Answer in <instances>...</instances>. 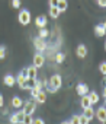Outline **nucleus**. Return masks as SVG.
I'll use <instances>...</instances> for the list:
<instances>
[{
    "mask_svg": "<svg viewBox=\"0 0 106 124\" xmlns=\"http://www.w3.org/2000/svg\"><path fill=\"white\" fill-rule=\"evenodd\" d=\"M44 61H45L44 55H42L41 53H38V54L33 55V64H32V66H35L36 69H38V67H42V66H44Z\"/></svg>",
    "mask_w": 106,
    "mask_h": 124,
    "instance_id": "39448f33",
    "label": "nucleus"
},
{
    "mask_svg": "<svg viewBox=\"0 0 106 124\" xmlns=\"http://www.w3.org/2000/svg\"><path fill=\"white\" fill-rule=\"evenodd\" d=\"M87 95H89V99H90V102H92V104L99 102V95H97L96 92H90V93H87Z\"/></svg>",
    "mask_w": 106,
    "mask_h": 124,
    "instance_id": "412c9836",
    "label": "nucleus"
},
{
    "mask_svg": "<svg viewBox=\"0 0 106 124\" xmlns=\"http://www.w3.org/2000/svg\"><path fill=\"white\" fill-rule=\"evenodd\" d=\"M68 124H71V123H70V121H68Z\"/></svg>",
    "mask_w": 106,
    "mask_h": 124,
    "instance_id": "e433bc0d",
    "label": "nucleus"
},
{
    "mask_svg": "<svg viewBox=\"0 0 106 124\" xmlns=\"http://www.w3.org/2000/svg\"><path fill=\"white\" fill-rule=\"evenodd\" d=\"M12 107H13V108H20V107H22V98L13 96V99H12Z\"/></svg>",
    "mask_w": 106,
    "mask_h": 124,
    "instance_id": "a211bd4d",
    "label": "nucleus"
},
{
    "mask_svg": "<svg viewBox=\"0 0 106 124\" xmlns=\"http://www.w3.org/2000/svg\"><path fill=\"white\" fill-rule=\"evenodd\" d=\"M5 57H6V47L0 45V58H5Z\"/></svg>",
    "mask_w": 106,
    "mask_h": 124,
    "instance_id": "bb28decb",
    "label": "nucleus"
},
{
    "mask_svg": "<svg viewBox=\"0 0 106 124\" xmlns=\"http://www.w3.org/2000/svg\"><path fill=\"white\" fill-rule=\"evenodd\" d=\"M97 3H99V6L105 8V6H106V0H97Z\"/></svg>",
    "mask_w": 106,
    "mask_h": 124,
    "instance_id": "2f4dec72",
    "label": "nucleus"
},
{
    "mask_svg": "<svg viewBox=\"0 0 106 124\" xmlns=\"http://www.w3.org/2000/svg\"><path fill=\"white\" fill-rule=\"evenodd\" d=\"M86 54H87V48H86V45L80 44V45L77 47V55H79V57H86Z\"/></svg>",
    "mask_w": 106,
    "mask_h": 124,
    "instance_id": "dca6fc26",
    "label": "nucleus"
},
{
    "mask_svg": "<svg viewBox=\"0 0 106 124\" xmlns=\"http://www.w3.org/2000/svg\"><path fill=\"white\" fill-rule=\"evenodd\" d=\"M20 75H22V76H25V78H28V72H26V69H23Z\"/></svg>",
    "mask_w": 106,
    "mask_h": 124,
    "instance_id": "72a5a7b5",
    "label": "nucleus"
},
{
    "mask_svg": "<svg viewBox=\"0 0 106 124\" xmlns=\"http://www.w3.org/2000/svg\"><path fill=\"white\" fill-rule=\"evenodd\" d=\"M83 115H84L86 118H89V120H92V118L94 117V111H93L92 105H90V107H87V108H84V112H83Z\"/></svg>",
    "mask_w": 106,
    "mask_h": 124,
    "instance_id": "2eb2a0df",
    "label": "nucleus"
},
{
    "mask_svg": "<svg viewBox=\"0 0 106 124\" xmlns=\"http://www.w3.org/2000/svg\"><path fill=\"white\" fill-rule=\"evenodd\" d=\"M76 91H77V93H79L80 96H83V95H87V93H89V86L84 85V83H79V85L76 86Z\"/></svg>",
    "mask_w": 106,
    "mask_h": 124,
    "instance_id": "0eeeda50",
    "label": "nucleus"
},
{
    "mask_svg": "<svg viewBox=\"0 0 106 124\" xmlns=\"http://www.w3.org/2000/svg\"><path fill=\"white\" fill-rule=\"evenodd\" d=\"M35 25L41 29V28H45L46 26V18L45 16H38L36 19H35Z\"/></svg>",
    "mask_w": 106,
    "mask_h": 124,
    "instance_id": "9b49d317",
    "label": "nucleus"
},
{
    "mask_svg": "<svg viewBox=\"0 0 106 124\" xmlns=\"http://www.w3.org/2000/svg\"><path fill=\"white\" fill-rule=\"evenodd\" d=\"M60 13H61V12L57 9V6H51V8H49V15H51L52 18H58Z\"/></svg>",
    "mask_w": 106,
    "mask_h": 124,
    "instance_id": "6ab92c4d",
    "label": "nucleus"
},
{
    "mask_svg": "<svg viewBox=\"0 0 106 124\" xmlns=\"http://www.w3.org/2000/svg\"><path fill=\"white\" fill-rule=\"evenodd\" d=\"M3 82H5V85H6V86H13V85H15V82H16V78H13L12 75H6V76H5V79H3Z\"/></svg>",
    "mask_w": 106,
    "mask_h": 124,
    "instance_id": "f8f14e48",
    "label": "nucleus"
},
{
    "mask_svg": "<svg viewBox=\"0 0 106 124\" xmlns=\"http://www.w3.org/2000/svg\"><path fill=\"white\" fill-rule=\"evenodd\" d=\"M3 104H5V99H3L2 95H0V107H3Z\"/></svg>",
    "mask_w": 106,
    "mask_h": 124,
    "instance_id": "f704fd0d",
    "label": "nucleus"
},
{
    "mask_svg": "<svg viewBox=\"0 0 106 124\" xmlns=\"http://www.w3.org/2000/svg\"><path fill=\"white\" fill-rule=\"evenodd\" d=\"M35 109H36V104H35V101H26V102L23 104V108H22V111H23L25 115H32Z\"/></svg>",
    "mask_w": 106,
    "mask_h": 124,
    "instance_id": "f257e3e1",
    "label": "nucleus"
},
{
    "mask_svg": "<svg viewBox=\"0 0 106 124\" xmlns=\"http://www.w3.org/2000/svg\"><path fill=\"white\" fill-rule=\"evenodd\" d=\"M80 104H81V107H83V108L90 107V105H92V102H90V99H89V95H83V96H81Z\"/></svg>",
    "mask_w": 106,
    "mask_h": 124,
    "instance_id": "f3484780",
    "label": "nucleus"
},
{
    "mask_svg": "<svg viewBox=\"0 0 106 124\" xmlns=\"http://www.w3.org/2000/svg\"><path fill=\"white\" fill-rule=\"evenodd\" d=\"M57 9L60 12H64L67 9V0H58V5H57Z\"/></svg>",
    "mask_w": 106,
    "mask_h": 124,
    "instance_id": "aec40b11",
    "label": "nucleus"
},
{
    "mask_svg": "<svg viewBox=\"0 0 106 124\" xmlns=\"http://www.w3.org/2000/svg\"><path fill=\"white\" fill-rule=\"evenodd\" d=\"M32 121H33V118H32V115H25L20 124H32Z\"/></svg>",
    "mask_w": 106,
    "mask_h": 124,
    "instance_id": "b1692460",
    "label": "nucleus"
},
{
    "mask_svg": "<svg viewBox=\"0 0 106 124\" xmlns=\"http://www.w3.org/2000/svg\"><path fill=\"white\" fill-rule=\"evenodd\" d=\"M99 70H100V72H102L103 75L106 73V63H105V61H103V63H102V64L99 66Z\"/></svg>",
    "mask_w": 106,
    "mask_h": 124,
    "instance_id": "c85d7f7f",
    "label": "nucleus"
},
{
    "mask_svg": "<svg viewBox=\"0 0 106 124\" xmlns=\"http://www.w3.org/2000/svg\"><path fill=\"white\" fill-rule=\"evenodd\" d=\"M28 78H25V76H22V75H18V78H16V82H18V85L22 88V85L25 83V80H26Z\"/></svg>",
    "mask_w": 106,
    "mask_h": 124,
    "instance_id": "5701e85b",
    "label": "nucleus"
},
{
    "mask_svg": "<svg viewBox=\"0 0 106 124\" xmlns=\"http://www.w3.org/2000/svg\"><path fill=\"white\" fill-rule=\"evenodd\" d=\"M23 117H25L23 111H18V112H15L13 115H10V123H12V124H20L22 120H23Z\"/></svg>",
    "mask_w": 106,
    "mask_h": 124,
    "instance_id": "20e7f679",
    "label": "nucleus"
},
{
    "mask_svg": "<svg viewBox=\"0 0 106 124\" xmlns=\"http://www.w3.org/2000/svg\"><path fill=\"white\" fill-rule=\"evenodd\" d=\"M49 5L51 6H57L58 5V0H49Z\"/></svg>",
    "mask_w": 106,
    "mask_h": 124,
    "instance_id": "473e14b6",
    "label": "nucleus"
},
{
    "mask_svg": "<svg viewBox=\"0 0 106 124\" xmlns=\"http://www.w3.org/2000/svg\"><path fill=\"white\" fill-rule=\"evenodd\" d=\"M12 6L15 9H19L20 8V0H12Z\"/></svg>",
    "mask_w": 106,
    "mask_h": 124,
    "instance_id": "cd10ccee",
    "label": "nucleus"
},
{
    "mask_svg": "<svg viewBox=\"0 0 106 124\" xmlns=\"http://www.w3.org/2000/svg\"><path fill=\"white\" fill-rule=\"evenodd\" d=\"M48 82H49V85H52L55 89H60V88H61V85H63V79H61V76H60V75H52V76H51V79H49Z\"/></svg>",
    "mask_w": 106,
    "mask_h": 124,
    "instance_id": "7ed1b4c3",
    "label": "nucleus"
},
{
    "mask_svg": "<svg viewBox=\"0 0 106 124\" xmlns=\"http://www.w3.org/2000/svg\"><path fill=\"white\" fill-rule=\"evenodd\" d=\"M19 22L22 25L31 23V13H29V10H26V9H22L20 10V13H19Z\"/></svg>",
    "mask_w": 106,
    "mask_h": 124,
    "instance_id": "f03ea898",
    "label": "nucleus"
},
{
    "mask_svg": "<svg viewBox=\"0 0 106 124\" xmlns=\"http://www.w3.org/2000/svg\"><path fill=\"white\" fill-rule=\"evenodd\" d=\"M35 80H36V79H29V78H28V79L25 80V83L22 85V89H29V91H31V89L35 86Z\"/></svg>",
    "mask_w": 106,
    "mask_h": 124,
    "instance_id": "ddd939ff",
    "label": "nucleus"
},
{
    "mask_svg": "<svg viewBox=\"0 0 106 124\" xmlns=\"http://www.w3.org/2000/svg\"><path fill=\"white\" fill-rule=\"evenodd\" d=\"M89 121H90V120L86 118L84 115H79V123H80V124H89Z\"/></svg>",
    "mask_w": 106,
    "mask_h": 124,
    "instance_id": "393cba45",
    "label": "nucleus"
},
{
    "mask_svg": "<svg viewBox=\"0 0 106 124\" xmlns=\"http://www.w3.org/2000/svg\"><path fill=\"white\" fill-rule=\"evenodd\" d=\"M96 117L99 118V121L105 123V120H106V109H105V107L97 108V111H96Z\"/></svg>",
    "mask_w": 106,
    "mask_h": 124,
    "instance_id": "6e6552de",
    "label": "nucleus"
},
{
    "mask_svg": "<svg viewBox=\"0 0 106 124\" xmlns=\"http://www.w3.org/2000/svg\"><path fill=\"white\" fill-rule=\"evenodd\" d=\"M48 35H49V32H48V29H46V28H41V29H39V38L45 39Z\"/></svg>",
    "mask_w": 106,
    "mask_h": 124,
    "instance_id": "4be33fe9",
    "label": "nucleus"
},
{
    "mask_svg": "<svg viewBox=\"0 0 106 124\" xmlns=\"http://www.w3.org/2000/svg\"><path fill=\"white\" fill-rule=\"evenodd\" d=\"M61 124H68V121H64V123H61Z\"/></svg>",
    "mask_w": 106,
    "mask_h": 124,
    "instance_id": "c9c22d12",
    "label": "nucleus"
},
{
    "mask_svg": "<svg viewBox=\"0 0 106 124\" xmlns=\"http://www.w3.org/2000/svg\"><path fill=\"white\" fill-rule=\"evenodd\" d=\"M33 99H35L36 102H39V104H44V102L46 101V93H45L44 91H39V93H38Z\"/></svg>",
    "mask_w": 106,
    "mask_h": 124,
    "instance_id": "4468645a",
    "label": "nucleus"
},
{
    "mask_svg": "<svg viewBox=\"0 0 106 124\" xmlns=\"http://www.w3.org/2000/svg\"><path fill=\"white\" fill-rule=\"evenodd\" d=\"M32 124H45V121H44L42 118H36V120L32 121Z\"/></svg>",
    "mask_w": 106,
    "mask_h": 124,
    "instance_id": "7c9ffc66",
    "label": "nucleus"
},
{
    "mask_svg": "<svg viewBox=\"0 0 106 124\" xmlns=\"http://www.w3.org/2000/svg\"><path fill=\"white\" fill-rule=\"evenodd\" d=\"M64 57H66V55H64L63 53H58V54L55 55V60H57V63H63V61H64Z\"/></svg>",
    "mask_w": 106,
    "mask_h": 124,
    "instance_id": "a878e982",
    "label": "nucleus"
},
{
    "mask_svg": "<svg viewBox=\"0 0 106 124\" xmlns=\"http://www.w3.org/2000/svg\"><path fill=\"white\" fill-rule=\"evenodd\" d=\"M33 45H35V48L38 50V51H44L45 48H46V42H45V39H42V38H35L33 39Z\"/></svg>",
    "mask_w": 106,
    "mask_h": 124,
    "instance_id": "423d86ee",
    "label": "nucleus"
},
{
    "mask_svg": "<svg viewBox=\"0 0 106 124\" xmlns=\"http://www.w3.org/2000/svg\"><path fill=\"white\" fill-rule=\"evenodd\" d=\"M26 72H28V78H29V79H36L38 69H36L35 66H29V67H26Z\"/></svg>",
    "mask_w": 106,
    "mask_h": 124,
    "instance_id": "9d476101",
    "label": "nucleus"
},
{
    "mask_svg": "<svg viewBox=\"0 0 106 124\" xmlns=\"http://www.w3.org/2000/svg\"><path fill=\"white\" fill-rule=\"evenodd\" d=\"M105 32H106V25H105V23H99V25L94 28V34H96L97 37H103Z\"/></svg>",
    "mask_w": 106,
    "mask_h": 124,
    "instance_id": "1a4fd4ad",
    "label": "nucleus"
},
{
    "mask_svg": "<svg viewBox=\"0 0 106 124\" xmlns=\"http://www.w3.org/2000/svg\"><path fill=\"white\" fill-rule=\"evenodd\" d=\"M70 123H71V124H80V123H79V115H73V118L70 120Z\"/></svg>",
    "mask_w": 106,
    "mask_h": 124,
    "instance_id": "c756f323",
    "label": "nucleus"
}]
</instances>
